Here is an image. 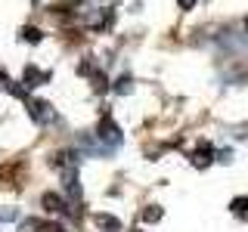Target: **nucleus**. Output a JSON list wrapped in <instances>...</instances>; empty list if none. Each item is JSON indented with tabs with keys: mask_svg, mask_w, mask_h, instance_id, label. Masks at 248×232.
<instances>
[{
	"mask_svg": "<svg viewBox=\"0 0 248 232\" xmlns=\"http://www.w3.org/2000/svg\"><path fill=\"white\" fill-rule=\"evenodd\" d=\"M96 139H99V145H106V149H115V145L121 143V130L115 127L112 118H103V124H99V130H96Z\"/></svg>",
	"mask_w": 248,
	"mask_h": 232,
	"instance_id": "nucleus-1",
	"label": "nucleus"
},
{
	"mask_svg": "<svg viewBox=\"0 0 248 232\" xmlns=\"http://www.w3.org/2000/svg\"><path fill=\"white\" fill-rule=\"evenodd\" d=\"M31 118H34L37 124H46V121L53 118L50 105H46V102H31Z\"/></svg>",
	"mask_w": 248,
	"mask_h": 232,
	"instance_id": "nucleus-2",
	"label": "nucleus"
},
{
	"mask_svg": "<svg viewBox=\"0 0 248 232\" xmlns=\"http://www.w3.org/2000/svg\"><path fill=\"white\" fill-rule=\"evenodd\" d=\"M96 226H99V229H106V232H118V229H121V223L115 220V217H108V214H96Z\"/></svg>",
	"mask_w": 248,
	"mask_h": 232,
	"instance_id": "nucleus-3",
	"label": "nucleus"
},
{
	"mask_svg": "<svg viewBox=\"0 0 248 232\" xmlns=\"http://www.w3.org/2000/svg\"><path fill=\"white\" fill-rule=\"evenodd\" d=\"M44 207H46L50 214H59V211H65V204H62V198H59V195H50V192L44 195Z\"/></svg>",
	"mask_w": 248,
	"mask_h": 232,
	"instance_id": "nucleus-4",
	"label": "nucleus"
},
{
	"mask_svg": "<svg viewBox=\"0 0 248 232\" xmlns=\"http://www.w3.org/2000/svg\"><path fill=\"white\" fill-rule=\"evenodd\" d=\"M46 77H50V74H41L34 65H28V68H25V81H28V87H37V81H46Z\"/></svg>",
	"mask_w": 248,
	"mask_h": 232,
	"instance_id": "nucleus-5",
	"label": "nucleus"
},
{
	"mask_svg": "<svg viewBox=\"0 0 248 232\" xmlns=\"http://www.w3.org/2000/svg\"><path fill=\"white\" fill-rule=\"evenodd\" d=\"M208 161H211V158H208V149H202V152L192 155V164H196V167H208Z\"/></svg>",
	"mask_w": 248,
	"mask_h": 232,
	"instance_id": "nucleus-6",
	"label": "nucleus"
},
{
	"mask_svg": "<svg viewBox=\"0 0 248 232\" xmlns=\"http://www.w3.org/2000/svg\"><path fill=\"white\" fill-rule=\"evenodd\" d=\"M143 220H146V223L161 220V211H158V207H146V211H143Z\"/></svg>",
	"mask_w": 248,
	"mask_h": 232,
	"instance_id": "nucleus-7",
	"label": "nucleus"
},
{
	"mask_svg": "<svg viewBox=\"0 0 248 232\" xmlns=\"http://www.w3.org/2000/svg\"><path fill=\"white\" fill-rule=\"evenodd\" d=\"M22 37H28L31 44H37V41H41V31H37V28H25V31H22Z\"/></svg>",
	"mask_w": 248,
	"mask_h": 232,
	"instance_id": "nucleus-8",
	"label": "nucleus"
},
{
	"mask_svg": "<svg viewBox=\"0 0 248 232\" xmlns=\"http://www.w3.org/2000/svg\"><path fill=\"white\" fill-rule=\"evenodd\" d=\"M37 229H41L37 220H25V223H22V232H37Z\"/></svg>",
	"mask_w": 248,
	"mask_h": 232,
	"instance_id": "nucleus-9",
	"label": "nucleus"
},
{
	"mask_svg": "<svg viewBox=\"0 0 248 232\" xmlns=\"http://www.w3.org/2000/svg\"><path fill=\"white\" fill-rule=\"evenodd\" d=\"M115 90H118V93H127L130 90V81H127V77H121V81L115 84Z\"/></svg>",
	"mask_w": 248,
	"mask_h": 232,
	"instance_id": "nucleus-10",
	"label": "nucleus"
},
{
	"mask_svg": "<svg viewBox=\"0 0 248 232\" xmlns=\"http://www.w3.org/2000/svg\"><path fill=\"white\" fill-rule=\"evenodd\" d=\"M230 155H232L230 149H223V152H217V161H230Z\"/></svg>",
	"mask_w": 248,
	"mask_h": 232,
	"instance_id": "nucleus-11",
	"label": "nucleus"
},
{
	"mask_svg": "<svg viewBox=\"0 0 248 232\" xmlns=\"http://www.w3.org/2000/svg\"><path fill=\"white\" fill-rule=\"evenodd\" d=\"M177 3H180L183 10H192V6H196V0H177Z\"/></svg>",
	"mask_w": 248,
	"mask_h": 232,
	"instance_id": "nucleus-12",
	"label": "nucleus"
},
{
	"mask_svg": "<svg viewBox=\"0 0 248 232\" xmlns=\"http://www.w3.org/2000/svg\"><path fill=\"white\" fill-rule=\"evenodd\" d=\"M44 232H65V229H62V226H46Z\"/></svg>",
	"mask_w": 248,
	"mask_h": 232,
	"instance_id": "nucleus-13",
	"label": "nucleus"
}]
</instances>
